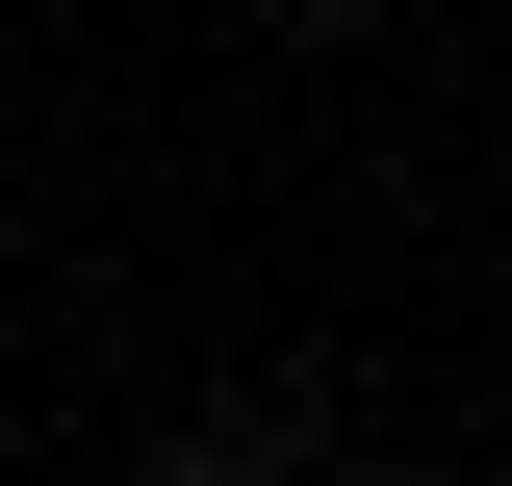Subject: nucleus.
Returning <instances> with one entry per match:
<instances>
[{"instance_id": "obj_1", "label": "nucleus", "mask_w": 512, "mask_h": 486, "mask_svg": "<svg viewBox=\"0 0 512 486\" xmlns=\"http://www.w3.org/2000/svg\"><path fill=\"white\" fill-rule=\"evenodd\" d=\"M154 486H282V461H154Z\"/></svg>"}]
</instances>
